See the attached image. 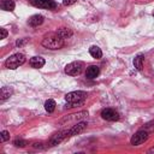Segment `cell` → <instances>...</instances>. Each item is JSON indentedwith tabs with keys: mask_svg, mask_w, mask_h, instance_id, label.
Masks as SVG:
<instances>
[{
	"mask_svg": "<svg viewBox=\"0 0 154 154\" xmlns=\"http://www.w3.org/2000/svg\"><path fill=\"white\" fill-rule=\"evenodd\" d=\"M87 125H88L87 122H79V123H77L70 130H67V137H71V136H75V135H78V134L83 132L87 129Z\"/></svg>",
	"mask_w": 154,
	"mask_h": 154,
	"instance_id": "cell-8",
	"label": "cell"
},
{
	"mask_svg": "<svg viewBox=\"0 0 154 154\" xmlns=\"http://www.w3.org/2000/svg\"><path fill=\"white\" fill-rule=\"evenodd\" d=\"M0 31H1V37H0V38H6V36H7V30H6L5 28H1Z\"/></svg>",
	"mask_w": 154,
	"mask_h": 154,
	"instance_id": "cell-24",
	"label": "cell"
},
{
	"mask_svg": "<svg viewBox=\"0 0 154 154\" xmlns=\"http://www.w3.org/2000/svg\"><path fill=\"white\" fill-rule=\"evenodd\" d=\"M99 73H100L99 66H96V65H90V66L87 69V71H85V77L89 78V79H94V78H96V77L99 76Z\"/></svg>",
	"mask_w": 154,
	"mask_h": 154,
	"instance_id": "cell-10",
	"label": "cell"
},
{
	"mask_svg": "<svg viewBox=\"0 0 154 154\" xmlns=\"http://www.w3.org/2000/svg\"><path fill=\"white\" fill-rule=\"evenodd\" d=\"M144 130H147L148 132L149 131H154V120H152V122H149V123H147L146 125H144V128H143Z\"/></svg>",
	"mask_w": 154,
	"mask_h": 154,
	"instance_id": "cell-21",
	"label": "cell"
},
{
	"mask_svg": "<svg viewBox=\"0 0 154 154\" xmlns=\"http://www.w3.org/2000/svg\"><path fill=\"white\" fill-rule=\"evenodd\" d=\"M83 67H84L83 61H79V60L72 61L65 66V73H67L70 76H77L83 71Z\"/></svg>",
	"mask_w": 154,
	"mask_h": 154,
	"instance_id": "cell-4",
	"label": "cell"
},
{
	"mask_svg": "<svg viewBox=\"0 0 154 154\" xmlns=\"http://www.w3.org/2000/svg\"><path fill=\"white\" fill-rule=\"evenodd\" d=\"M89 53H90V55H91L93 58H95V59H100V58L102 57V51H101L97 46H91V47L89 48Z\"/></svg>",
	"mask_w": 154,
	"mask_h": 154,
	"instance_id": "cell-15",
	"label": "cell"
},
{
	"mask_svg": "<svg viewBox=\"0 0 154 154\" xmlns=\"http://www.w3.org/2000/svg\"><path fill=\"white\" fill-rule=\"evenodd\" d=\"M14 7H16V4H14V1L13 0H2L1 1V8L4 10V11H13L14 10Z\"/></svg>",
	"mask_w": 154,
	"mask_h": 154,
	"instance_id": "cell-14",
	"label": "cell"
},
{
	"mask_svg": "<svg viewBox=\"0 0 154 154\" xmlns=\"http://www.w3.org/2000/svg\"><path fill=\"white\" fill-rule=\"evenodd\" d=\"M76 1H77V0H63V4H64L65 6H70V5H73Z\"/></svg>",
	"mask_w": 154,
	"mask_h": 154,
	"instance_id": "cell-23",
	"label": "cell"
},
{
	"mask_svg": "<svg viewBox=\"0 0 154 154\" xmlns=\"http://www.w3.org/2000/svg\"><path fill=\"white\" fill-rule=\"evenodd\" d=\"M26 42H28V38H22V40H18V41L16 42V46H17V47H20V46L25 45Z\"/></svg>",
	"mask_w": 154,
	"mask_h": 154,
	"instance_id": "cell-22",
	"label": "cell"
},
{
	"mask_svg": "<svg viewBox=\"0 0 154 154\" xmlns=\"http://www.w3.org/2000/svg\"><path fill=\"white\" fill-rule=\"evenodd\" d=\"M29 2L40 8H47V10H53L57 7V4L54 0H29Z\"/></svg>",
	"mask_w": 154,
	"mask_h": 154,
	"instance_id": "cell-6",
	"label": "cell"
},
{
	"mask_svg": "<svg viewBox=\"0 0 154 154\" xmlns=\"http://www.w3.org/2000/svg\"><path fill=\"white\" fill-rule=\"evenodd\" d=\"M148 137H149V132H148L147 130L142 129V130H138V131L131 137L130 143H131L132 146H138V144H142L143 142H146V141L148 140Z\"/></svg>",
	"mask_w": 154,
	"mask_h": 154,
	"instance_id": "cell-5",
	"label": "cell"
},
{
	"mask_svg": "<svg viewBox=\"0 0 154 154\" xmlns=\"http://www.w3.org/2000/svg\"><path fill=\"white\" fill-rule=\"evenodd\" d=\"M57 34L65 40V38H67V37H70L72 35V31L69 28H60V29L57 30Z\"/></svg>",
	"mask_w": 154,
	"mask_h": 154,
	"instance_id": "cell-17",
	"label": "cell"
},
{
	"mask_svg": "<svg viewBox=\"0 0 154 154\" xmlns=\"http://www.w3.org/2000/svg\"><path fill=\"white\" fill-rule=\"evenodd\" d=\"M24 63H25V55L22 54V53H16V54H13V55H11L10 58L6 59L5 67L10 69V70H16L17 67L23 65Z\"/></svg>",
	"mask_w": 154,
	"mask_h": 154,
	"instance_id": "cell-3",
	"label": "cell"
},
{
	"mask_svg": "<svg viewBox=\"0 0 154 154\" xmlns=\"http://www.w3.org/2000/svg\"><path fill=\"white\" fill-rule=\"evenodd\" d=\"M8 138H10V132L6 131V130H2V131L0 132V142H5V141H7Z\"/></svg>",
	"mask_w": 154,
	"mask_h": 154,
	"instance_id": "cell-19",
	"label": "cell"
},
{
	"mask_svg": "<svg viewBox=\"0 0 154 154\" xmlns=\"http://www.w3.org/2000/svg\"><path fill=\"white\" fill-rule=\"evenodd\" d=\"M67 137V130H64V131H59L58 134H55V135H53V137L49 140V146H57V144H59L64 138H66Z\"/></svg>",
	"mask_w": 154,
	"mask_h": 154,
	"instance_id": "cell-9",
	"label": "cell"
},
{
	"mask_svg": "<svg viewBox=\"0 0 154 154\" xmlns=\"http://www.w3.org/2000/svg\"><path fill=\"white\" fill-rule=\"evenodd\" d=\"M13 93V89L11 87H2L0 91V101L4 102L6 99H8Z\"/></svg>",
	"mask_w": 154,
	"mask_h": 154,
	"instance_id": "cell-13",
	"label": "cell"
},
{
	"mask_svg": "<svg viewBox=\"0 0 154 154\" xmlns=\"http://www.w3.org/2000/svg\"><path fill=\"white\" fill-rule=\"evenodd\" d=\"M87 99V93L85 91H82V90H77V91H71V93H67L65 95V100L67 102L66 107L71 108V107H76V106H79L82 105Z\"/></svg>",
	"mask_w": 154,
	"mask_h": 154,
	"instance_id": "cell-2",
	"label": "cell"
},
{
	"mask_svg": "<svg viewBox=\"0 0 154 154\" xmlns=\"http://www.w3.org/2000/svg\"><path fill=\"white\" fill-rule=\"evenodd\" d=\"M153 16H154V12H153Z\"/></svg>",
	"mask_w": 154,
	"mask_h": 154,
	"instance_id": "cell-26",
	"label": "cell"
},
{
	"mask_svg": "<svg viewBox=\"0 0 154 154\" xmlns=\"http://www.w3.org/2000/svg\"><path fill=\"white\" fill-rule=\"evenodd\" d=\"M13 144H14L16 147L23 148V147H25V144H26V141H24V140H16V141L13 142Z\"/></svg>",
	"mask_w": 154,
	"mask_h": 154,
	"instance_id": "cell-20",
	"label": "cell"
},
{
	"mask_svg": "<svg viewBox=\"0 0 154 154\" xmlns=\"http://www.w3.org/2000/svg\"><path fill=\"white\" fill-rule=\"evenodd\" d=\"M55 101L54 100H52V99H49V100H47L46 102H45V109L48 112V113H52L54 109H55Z\"/></svg>",
	"mask_w": 154,
	"mask_h": 154,
	"instance_id": "cell-18",
	"label": "cell"
},
{
	"mask_svg": "<svg viewBox=\"0 0 154 154\" xmlns=\"http://www.w3.org/2000/svg\"><path fill=\"white\" fill-rule=\"evenodd\" d=\"M148 153H154V147H152V148L148 150Z\"/></svg>",
	"mask_w": 154,
	"mask_h": 154,
	"instance_id": "cell-25",
	"label": "cell"
},
{
	"mask_svg": "<svg viewBox=\"0 0 154 154\" xmlns=\"http://www.w3.org/2000/svg\"><path fill=\"white\" fill-rule=\"evenodd\" d=\"M101 117L108 122H117L119 119V113L113 108H103L101 111Z\"/></svg>",
	"mask_w": 154,
	"mask_h": 154,
	"instance_id": "cell-7",
	"label": "cell"
},
{
	"mask_svg": "<svg viewBox=\"0 0 154 154\" xmlns=\"http://www.w3.org/2000/svg\"><path fill=\"white\" fill-rule=\"evenodd\" d=\"M43 19H45L43 16H41V14H34V16H31L29 18L28 24L30 26H38V25H41L43 23Z\"/></svg>",
	"mask_w": 154,
	"mask_h": 154,
	"instance_id": "cell-11",
	"label": "cell"
},
{
	"mask_svg": "<svg viewBox=\"0 0 154 154\" xmlns=\"http://www.w3.org/2000/svg\"><path fill=\"white\" fill-rule=\"evenodd\" d=\"M65 42H64V38L60 37L57 31L55 32H52V34H48L43 40H42V46L45 48H48V49H60L61 47H64Z\"/></svg>",
	"mask_w": 154,
	"mask_h": 154,
	"instance_id": "cell-1",
	"label": "cell"
},
{
	"mask_svg": "<svg viewBox=\"0 0 154 154\" xmlns=\"http://www.w3.org/2000/svg\"><path fill=\"white\" fill-rule=\"evenodd\" d=\"M29 63H30L31 67H34V69H41L46 64V61H45V59L42 57H32L29 60Z\"/></svg>",
	"mask_w": 154,
	"mask_h": 154,
	"instance_id": "cell-12",
	"label": "cell"
},
{
	"mask_svg": "<svg viewBox=\"0 0 154 154\" xmlns=\"http://www.w3.org/2000/svg\"><path fill=\"white\" fill-rule=\"evenodd\" d=\"M143 60H144V57H143L142 54H138V55L134 59V66H135L136 70L141 71V70L143 69Z\"/></svg>",
	"mask_w": 154,
	"mask_h": 154,
	"instance_id": "cell-16",
	"label": "cell"
}]
</instances>
